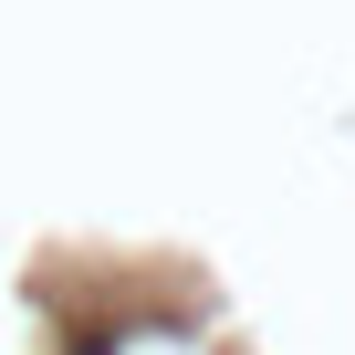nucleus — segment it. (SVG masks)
I'll list each match as a JSON object with an SVG mask.
<instances>
[{"label":"nucleus","instance_id":"nucleus-1","mask_svg":"<svg viewBox=\"0 0 355 355\" xmlns=\"http://www.w3.org/2000/svg\"><path fill=\"white\" fill-rule=\"evenodd\" d=\"M73 355H115V345H105V334H84V345H73Z\"/></svg>","mask_w":355,"mask_h":355}]
</instances>
